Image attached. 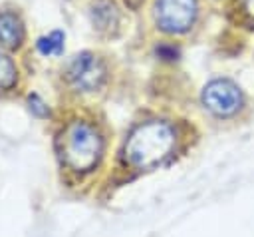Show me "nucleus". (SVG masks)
<instances>
[{"label":"nucleus","mask_w":254,"mask_h":237,"mask_svg":"<svg viewBox=\"0 0 254 237\" xmlns=\"http://www.w3.org/2000/svg\"><path fill=\"white\" fill-rule=\"evenodd\" d=\"M177 133L169 121L149 119L139 123L127 137L123 155L129 165L149 169L163 163L175 149Z\"/></svg>","instance_id":"1"},{"label":"nucleus","mask_w":254,"mask_h":237,"mask_svg":"<svg viewBox=\"0 0 254 237\" xmlns=\"http://www.w3.org/2000/svg\"><path fill=\"white\" fill-rule=\"evenodd\" d=\"M103 151L101 133L87 121L75 119L67 123L60 135V155L73 171H89L95 167Z\"/></svg>","instance_id":"2"},{"label":"nucleus","mask_w":254,"mask_h":237,"mask_svg":"<svg viewBox=\"0 0 254 237\" xmlns=\"http://www.w3.org/2000/svg\"><path fill=\"white\" fill-rule=\"evenodd\" d=\"M196 14V0H155L153 4V20L167 34H185L192 28Z\"/></svg>","instance_id":"3"},{"label":"nucleus","mask_w":254,"mask_h":237,"mask_svg":"<svg viewBox=\"0 0 254 237\" xmlns=\"http://www.w3.org/2000/svg\"><path fill=\"white\" fill-rule=\"evenodd\" d=\"M200 100L208 112H212L214 116H220V118L232 116L242 108L240 88L232 80H226V78H216V80L208 82L202 90Z\"/></svg>","instance_id":"4"},{"label":"nucleus","mask_w":254,"mask_h":237,"mask_svg":"<svg viewBox=\"0 0 254 237\" xmlns=\"http://www.w3.org/2000/svg\"><path fill=\"white\" fill-rule=\"evenodd\" d=\"M65 74H67V82L73 90H77V92H95L105 82L107 72H105L103 62L95 54L81 52L69 62Z\"/></svg>","instance_id":"5"},{"label":"nucleus","mask_w":254,"mask_h":237,"mask_svg":"<svg viewBox=\"0 0 254 237\" xmlns=\"http://www.w3.org/2000/svg\"><path fill=\"white\" fill-rule=\"evenodd\" d=\"M91 24L99 32H111L119 24V8L113 0H93L89 8Z\"/></svg>","instance_id":"6"},{"label":"nucleus","mask_w":254,"mask_h":237,"mask_svg":"<svg viewBox=\"0 0 254 237\" xmlns=\"http://www.w3.org/2000/svg\"><path fill=\"white\" fill-rule=\"evenodd\" d=\"M24 40V24L14 12H0V46L18 48Z\"/></svg>","instance_id":"7"},{"label":"nucleus","mask_w":254,"mask_h":237,"mask_svg":"<svg viewBox=\"0 0 254 237\" xmlns=\"http://www.w3.org/2000/svg\"><path fill=\"white\" fill-rule=\"evenodd\" d=\"M16 80H18L16 64L12 62V58L8 54H4L0 50V92H6L10 88H14Z\"/></svg>","instance_id":"8"},{"label":"nucleus","mask_w":254,"mask_h":237,"mask_svg":"<svg viewBox=\"0 0 254 237\" xmlns=\"http://www.w3.org/2000/svg\"><path fill=\"white\" fill-rule=\"evenodd\" d=\"M36 46H38V52L44 56H60L64 50V34L60 30H54L48 36H42Z\"/></svg>","instance_id":"9"},{"label":"nucleus","mask_w":254,"mask_h":237,"mask_svg":"<svg viewBox=\"0 0 254 237\" xmlns=\"http://www.w3.org/2000/svg\"><path fill=\"white\" fill-rule=\"evenodd\" d=\"M230 14L242 26L254 28V0H232Z\"/></svg>","instance_id":"10"},{"label":"nucleus","mask_w":254,"mask_h":237,"mask_svg":"<svg viewBox=\"0 0 254 237\" xmlns=\"http://www.w3.org/2000/svg\"><path fill=\"white\" fill-rule=\"evenodd\" d=\"M157 54H159L163 60H173V58H177L179 50H177L175 46H169V44H161V46L157 48Z\"/></svg>","instance_id":"11"},{"label":"nucleus","mask_w":254,"mask_h":237,"mask_svg":"<svg viewBox=\"0 0 254 237\" xmlns=\"http://www.w3.org/2000/svg\"><path fill=\"white\" fill-rule=\"evenodd\" d=\"M127 2H129V4H131V6H133V0H127ZM137 2H139V0H137Z\"/></svg>","instance_id":"12"}]
</instances>
